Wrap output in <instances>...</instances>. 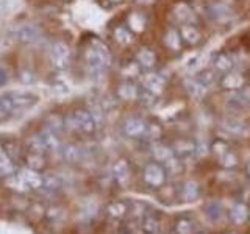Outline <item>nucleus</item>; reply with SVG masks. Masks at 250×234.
<instances>
[{"label":"nucleus","instance_id":"f257e3e1","mask_svg":"<svg viewBox=\"0 0 250 234\" xmlns=\"http://www.w3.org/2000/svg\"><path fill=\"white\" fill-rule=\"evenodd\" d=\"M86 64L91 67L94 72H104L105 69L111 64V53L108 47L100 41H92L91 45L84 52Z\"/></svg>","mask_w":250,"mask_h":234},{"label":"nucleus","instance_id":"aec40b11","mask_svg":"<svg viewBox=\"0 0 250 234\" xmlns=\"http://www.w3.org/2000/svg\"><path fill=\"white\" fill-rule=\"evenodd\" d=\"M197 80L205 86V88H209V86H213L214 84V81H216V72L214 70H209V69H207V70H202V72L195 77Z\"/></svg>","mask_w":250,"mask_h":234},{"label":"nucleus","instance_id":"423d86ee","mask_svg":"<svg viewBox=\"0 0 250 234\" xmlns=\"http://www.w3.org/2000/svg\"><path fill=\"white\" fill-rule=\"evenodd\" d=\"M144 179L147 184L158 187L166 181V172L160 164H148L144 170Z\"/></svg>","mask_w":250,"mask_h":234},{"label":"nucleus","instance_id":"4468645a","mask_svg":"<svg viewBox=\"0 0 250 234\" xmlns=\"http://www.w3.org/2000/svg\"><path fill=\"white\" fill-rule=\"evenodd\" d=\"M164 44H166L170 50L178 52L180 49H182V36H180V33L177 30H169L166 38H164Z\"/></svg>","mask_w":250,"mask_h":234},{"label":"nucleus","instance_id":"9b49d317","mask_svg":"<svg viewBox=\"0 0 250 234\" xmlns=\"http://www.w3.org/2000/svg\"><path fill=\"white\" fill-rule=\"evenodd\" d=\"M180 36H182L183 41H186L188 44H191V45L199 44L200 39H202L200 31L194 25H182V28H180Z\"/></svg>","mask_w":250,"mask_h":234},{"label":"nucleus","instance_id":"6e6552de","mask_svg":"<svg viewBox=\"0 0 250 234\" xmlns=\"http://www.w3.org/2000/svg\"><path fill=\"white\" fill-rule=\"evenodd\" d=\"M143 84L147 91H150L155 96H160L164 89V78L158 74H146L143 77Z\"/></svg>","mask_w":250,"mask_h":234},{"label":"nucleus","instance_id":"9d476101","mask_svg":"<svg viewBox=\"0 0 250 234\" xmlns=\"http://www.w3.org/2000/svg\"><path fill=\"white\" fill-rule=\"evenodd\" d=\"M117 96L125 101H133V100L139 98V91L133 83L125 81L119 86V88H117Z\"/></svg>","mask_w":250,"mask_h":234},{"label":"nucleus","instance_id":"c85d7f7f","mask_svg":"<svg viewBox=\"0 0 250 234\" xmlns=\"http://www.w3.org/2000/svg\"><path fill=\"white\" fill-rule=\"evenodd\" d=\"M147 133H148V135H150L152 136V139L153 137H158L160 135H161V130H160V127H158V125H150V127H147ZM147 133H146V135H147Z\"/></svg>","mask_w":250,"mask_h":234},{"label":"nucleus","instance_id":"4be33fe9","mask_svg":"<svg viewBox=\"0 0 250 234\" xmlns=\"http://www.w3.org/2000/svg\"><path fill=\"white\" fill-rule=\"evenodd\" d=\"M247 97L246 96H242V94H231V96L227 98V105H230V106H234V108H244L247 105Z\"/></svg>","mask_w":250,"mask_h":234},{"label":"nucleus","instance_id":"20e7f679","mask_svg":"<svg viewBox=\"0 0 250 234\" xmlns=\"http://www.w3.org/2000/svg\"><path fill=\"white\" fill-rule=\"evenodd\" d=\"M69 120L72 122V127L77 130H82L83 133H92L96 128V120L91 113L86 111H77L69 117Z\"/></svg>","mask_w":250,"mask_h":234},{"label":"nucleus","instance_id":"bb28decb","mask_svg":"<svg viewBox=\"0 0 250 234\" xmlns=\"http://www.w3.org/2000/svg\"><path fill=\"white\" fill-rule=\"evenodd\" d=\"M122 74L125 77H138L139 75V62H131V64H128L124 69Z\"/></svg>","mask_w":250,"mask_h":234},{"label":"nucleus","instance_id":"473e14b6","mask_svg":"<svg viewBox=\"0 0 250 234\" xmlns=\"http://www.w3.org/2000/svg\"><path fill=\"white\" fill-rule=\"evenodd\" d=\"M247 172H249V175H250V164H249V167H247Z\"/></svg>","mask_w":250,"mask_h":234},{"label":"nucleus","instance_id":"1a4fd4ad","mask_svg":"<svg viewBox=\"0 0 250 234\" xmlns=\"http://www.w3.org/2000/svg\"><path fill=\"white\" fill-rule=\"evenodd\" d=\"M185 88H186L188 94H189V96L195 100H200L208 91V88H205L197 78H188V80L185 81Z\"/></svg>","mask_w":250,"mask_h":234},{"label":"nucleus","instance_id":"a211bd4d","mask_svg":"<svg viewBox=\"0 0 250 234\" xmlns=\"http://www.w3.org/2000/svg\"><path fill=\"white\" fill-rule=\"evenodd\" d=\"M114 39L122 45H127L133 42V33L131 30L127 27H117L114 30Z\"/></svg>","mask_w":250,"mask_h":234},{"label":"nucleus","instance_id":"412c9836","mask_svg":"<svg viewBox=\"0 0 250 234\" xmlns=\"http://www.w3.org/2000/svg\"><path fill=\"white\" fill-rule=\"evenodd\" d=\"M114 174H116V178L119 179L121 183L127 181V179H128V174H130L127 162H125V161L116 162V166H114Z\"/></svg>","mask_w":250,"mask_h":234},{"label":"nucleus","instance_id":"393cba45","mask_svg":"<svg viewBox=\"0 0 250 234\" xmlns=\"http://www.w3.org/2000/svg\"><path fill=\"white\" fill-rule=\"evenodd\" d=\"M221 162L224 164L225 167H233V166H236L238 158H236V156H234L231 152L227 150V152L221 156Z\"/></svg>","mask_w":250,"mask_h":234},{"label":"nucleus","instance_id":"ddd939ff","mask_svg":"<svg viewBox=\"0 0 250 234\" xmlns=\"http://www.w3.org/2000/svg\"><path fill=\"white\" fill-rule=\"evenodd\" d=\"M136 58H138V62H139V66H143L146 69H150L155 66V62H156V57H155V53L152 50H148V49H141L136 55Z\"/></svg>","mask_w":250,"mask_h":234},{"label":"nucleus","instance_id":"dca6fc26","mask_svg":"<svg viewBox=\"0 0 250 234\" xmlns=\"http://www.w3.org/2000/svg\"><path fill=\"white\" fill-rule=\"evenodd\" d=\"M128 27L131 31L139 33V31H143L146 28V18L141 13H131L128 16Z\"/></svg>","mask_w":250,"mask_h":234},{"label":"nucleus","instance_id":"2f4dec72","mask_svg":"<svg viewBox=\"0 0 250 234\" xmlns=\"http://www.w3.org/2000/svg\"><path fill=\"white\" fill-rule=\"evenodd\" d=\"M109 2H114V3H117V2H122V0H109Z\"/></svg>","mask_w":250,"mask_h":234},{"label":"nucleus","instance_id":"0eeeda50","mask_svg":"<svg viewBox=\"0 0 250 234\" xmlns=\"http://www.w3.org/2000/svg\"><path fill=\"white\" fill-rule=\"evenodd\" d=\"M124 133L128 137H141L147 133V125L139 117H128L124 122Z\"/></svg>","mask_w":250,"mask_h":234},{"label":"nucleus","instance_id":"a878e982","mask_svg":"<svg viewBox=\"0 0 250 234\" xmlns=\"http://www.w3.org/2000/svg\"><path fill=\"white\" fill-rule=\"evenodd\" d=\"M178 234H192V223L189 220H180L177 223Z\"/></svg>","mask_w":250,"mask_h":234},{"label":"nucleus","instance_id":"cd10ccee","mask_svg":"<svg viewBox=\"0 0 250 234\" xmlns=\"http://www.w3.org/2000/svg\"><path fill=\"white\" fill-rule=\"evenodd\" d=\"M10 114H11V109L8 106L5 97H0V119H5V117H8Z\"/></svg>","mask_w":250,"mask_h":234},{"label":"nucleus","instance_id":"f3484780","mask_svg":"<svg viewBox=\"0 0 250 234\" xmlns=\"http://www.w3.org/2000/svg\"><path fill=\"white\" fill-rule=\"evenodd\" d=\"M233 59L229 57V55H219V57L214 59V69L217 72H224L227 74L229 70L233 69Z\"/></svg>","mask_w":250,"mask_h":234},{"label":"nucleus","instance_id":"b1692460","mask_svg":"<svg viewBox=\"0 0 250 234\" xmlns=\"http://www.w3.org/2000/svg\"><path fill=\"white\" fill-rule=\"evenodd\" d=\"M143 228H144V231L147 234H156V233H158V222H156L155 218H152V217H147L144 220Z\"/></svg>","mask_w":250,"mask_h":234},{"label":"nucleus","instance_id":"72a5a7b5","mask_svg":"<svg viewBox=\"0 0 250 234\" xmlns=\"http://www.w3.org/2000/svg\"><path fill=\"white\" fill-rule=\"evenodd\" d=\"M66 2H67V0H66Z\"/></svg>","mask_w":250,"mask_h":234},{"label":"nucleus","instance_id":"5701e85b","mask_svg":"<svg viewBox=\"0 0 250 234\" xmlns=\"http://www.w3.org/2000/svg\"><path fill=\"white\" fill-rule=\"evenodd\" d=\"M230 217L233 218L236 223H241V222H244L246 220V217H247V213H246V208L242 206V205H236L233 209H231V213H230Z\"/></svg>","mask_w":250,"mask_h":234},{"label":"nucleus","instance_id":"f03ea898","mask_svg":"<svg viewBox=\"0 0 250 234\" xmlns=\"http://www.w3.org/2000/svg\"><path fill=\"white\" fill-rule=\"evenodd\" d=\"M8 106H10L11 113L16 111H22V109H28L33 105L38 103V96L35 94H30V92H13V94H6L3 96Z\"/></svg>","mask_w":250,"mask_h":234},{"label":"nucleus","instance_id":"2eb2a0df","mask_svg":"<svg viewBox=\"0 0 250 234\" xmlns=\"http://www.w3.org/2000/svg\"><path fill=\"white\" fill-rule=\"evenodd\" d=\"M152 155L155 156L156 161H164V162L174 156V153H172L170 148L166 147V145H163V144H155L152 147Z\"/></svg>","mask_w":250,"mask_h":234},{"label":"nucleus","instance_id":"c756f323","mask_svg":"<svg viewBox=\"0 0 250 234\" xmlns=\"http://www.w3.org/2000/svg\"><path fill=\"white\" fill-rule=\"evenodd\" d=\"M21 81L22 83H33L35 77L31 72H28V70H23V72H21Z\"/></svg>","mask_w":250,"mask_h":234},{"label":"nucleus","instance_id":"f8f14e48","mask_svg":"<svg viewBox=\"0 0 250 234\" xmlns=\"http://www.w3.org/2000/svg\"><path fill=\"white\" fill-rule=\"evenodd\" d=\"M242 84H244V77L238 72H227V75L222 78V86L225 89L236 91L242 88Z\"/></svg>","mask_w":250,"mask_h":234},{"label":"nucleus","instance_id":"39448f33","mask_svg":"<svg viewBox=\"0 0 250 234\" xmlns=\"http://www.w3.org/2000/svg\"><path fill=\"white\" fill-rule=\"evenodd\" d=\"M41 36H42V30H41V27L35 25V23L23 25L16 31V39L21 41L22 44H33Z\"/></svg>","mask_w":250,"mask_h":234},{"label":"nucleus","instance_id":"7ed1b4c3","mask_svg":"<svg viewBox=\"0 0 250 234\" xmlns=\"http://www.w3.org/2000/svg\"><path fill=\"white\" fill-rule=\"evenodd\" d=\"M50 58L53 66L60 69V70H64L70 66V47L62 42V41H57L50 49Z\"/></svg>","mask_w":250,"mask_h":234},{"label":"nucleus","instance_id":"6ab92c4d","mask_svg":"<svg viewBox=\"0 0 250 234\" xmlns=\"http://www.w3.org/2000/svg\"><path fill=\"white\" fill-rule=\"evenodd\" d=\"M224 127L229 130L230 133H234V135H241V136H244L249 133V128H247V125L246 123H242L239 120H227Z\"/></svg>","mask_w":250,"mask_h":234},{"label":"nucleus","instance_id":"7c9ffc66","mask_svg":"<svg viewBox=\"0 0 250 234\" xmlns=\"http://www.w3.org/2000/svg\"><path fill=\"white\" fill-rule=\"evenodd\" d=\"M6 81H8V74H6V70L0 67V86H3Z\"/></svg>","mask_w":250,"mask_h":234}]
</instances>
